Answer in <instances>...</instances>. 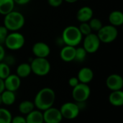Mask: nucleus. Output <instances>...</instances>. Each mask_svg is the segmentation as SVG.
<instances>
[{
  "label": "nucleus",
  "instance_id": "nucleus-1",
  "mask_svg": "<svg viewBox=\"0 0 123 123\" xmlns=\"http://www.w3.org/2000/svg\"><path fill=\"white\" fill-rule=\"evenodd\" d=\"M55 101V93L50 87H44L40 89L34 98V105L37 110L42 112L53 107Z\"/></svg>",
  "mask_w": 123,
  "mask_h": 123
},
{
  "label": "nucleus",
  "instance_id": "nucleus-2",
  "mask_svg": "<svg viewBox=\"0 0 123 123\" xmlns=\"http://www.w3.org/2000/svg\"><path fill=\"white\" fill-rule=\"evenodd\" d=\"M82 40L83 35L76 26L69 25L63 30L61 40L65 45L76 47L82 42Z\"/></svg>",
  "mask_w": 123,
  "mask_h": 123
},
{
  "label": "nucleus",
  "instance_id": "nucleus-3",
  "mask_svg": "<svg viewBox=\"0 0 123 123\" xmlns=\"http://www.w3.org/2000/svg\"><path fill=\"white\" fill-rule=\"evenodd\" d=\"M25 23V18L24 15L17 11L12 12L4 15V26L11 32H17L21 30Z\"/></svg>",
  "mask_w": 123,
  "mask_h": 123
},
{
  "label": "nucleus",
  "instance_id": "nucleus-4",
  "mask_svg": "<svg viewBox=\"0 0 123 123\" xmlns=\"http://www.w3.org/2000/svg\"><path fill=\"white\" fill-rule=\"evenodd\" d=\"M30 64L32 73L37 76H45L48 75L51 69L49 61L45 58H35Z\"/></svg>",
  "mask_w": 123,
  "mask_h": 123
},
{
  "label": "nucleus",
  "instance_id": "nucleus-5",
  "mask_svg": "<svg viewBox=\"0 0 123 123\" xmlns=\"http://www.w3.org/2000/svg\"><path fill=\"white\" fill-rule=\"evenodd\" d=\"M4 43L9 50H18L22 48L25 45V37L18 31L12 32L7 35Z\"/></svg>",
  "mask_w": 123,
  "mask_h": 123
},
{
  "label": "nucleus",
  "instance_id": "nucleus-6",
  "mask_svg": "<svg viewBox=\"0 0 123 123\" xmlns=\"http://www.w3.org/2000/svg\"><path fill=\"white\" fill-rule=\"evenodd\" d=\"M97 35L101 43L108 44L114 42L117 38L118 30L116 27L111 25H103Z\"/></svg>",
  "mask_w": 123,
  "mask_h": 123
},
{
  "label": "nucleus",
  "instance_id": "nucleus-7",
  "mask_svg": "<svg viewBox=\"0 0 123 123\" xmlns=\"http://www.w3.org/2000/svg\"><path fill=\"white\" fill-rule=\"evenodd\" d=\"M72 98L75 102H86L91 95V89L89 84L79 83L73 88L71 92Z\"/></svg>",
  "mask_w": 123,
  "mask_h": 123
},
{
  "label": "nucleus",
  "instance_id": "nucleus-8",
  "mask_svg": "<svg viewBox=\"0 0 123 123\" xmlns=\"http://www.w3.org/2000/svg\"><path fill=\"white\" fill-rule=\"evenodd\" d=\"M83 42V48L89 54H93L95 53L100 48L101 42L95 33H90L86 36H84V40H82Z\"/></svg>",
  "mask_w": 123,
  "mask_h": 123
},
{
  "label": "nucleus",
  "instance_id": "nucleus-9",
  "mask_svg": "<svg viewBox=\"0 0 123 123\" xmlns=\"http://www.w3.org/2000/svg\"><path fill=\"white\" fill-rule=\"evenodd\" d=\"M63 118L71 120L77 118L79 115L80 110L76 102H67L63 103L59 109Z\"/></svg>",
  "mask_w": 123,
  "mask_h": 123
},
{
  "label": "nucleus",
  "instance_id": "nucleus-10",
  "mask_svg": "<svg viewBox=\"0 0 123 123\" xmlns=\"http://www.w3.org/2000/svg\"><path fill=\"white\" fill-rule=\"evenodd\" d=\"M43 115L45 123H61L63 119L59 109L54 107L43 111Z\"/></svg>",
  "mask_w": 123,
  "mask_h": 123
},
{
  "label": "nucleus",
  "instance_id": "nucleus-11",
  "mask_svg": "<svg viewBox=\"0 0 123 123\" xmlns=\"http://www.w3.org/2000/svg\"><path fill=\"white\" fill-rule=\"evenodd\" d=\"M106 86L111 92L122 90L123 88V77L117 74H110L106 79Z\"/></svg>",
  "mask_w": 123,
  "mask_h": 123
},
{
  "label": "nucleus",
  "instance_id": "nucleus-12",
  "mask_svg": "<svg viewBox=\"0 0 123 123\" xmlns=\"http://www.w3.org/2000/svg\"><path fill=\"white\" fill-rule=\"evenodd\" d=\"M33 55L36 58H47L50 54V46L44 42H37L32 48Z\"/></svg>",
  "mask_w": 123,
  "mask_h": 123
},
{
  "label": "nucleus",
  "instance_id": "nucleus-13",
  "mask_svg": "<svg viewBox=\"0 0 123 123\" xmlns=\"http://www.w3.org/2000/svg\"><path fill=\"white\" fill-rule=\"evenodd\" d=\"M4 84L6 90L15 92L21 86V79L16 74H10L6 79H4Z\"/></svg>",
  "mask_w": 123,
  "mask_h": 123
},
{
  "label": "nucleus",
  "instance_id": "nucleus-14",
  "mask_svg": "<svg viewBox=\"0 0 123 123\" xmlns=\"http://www.w3.org/2000/svg\"><path fill=\"white\" fill-rule=\"evenodd\" d=\"M94 74L92 68L89 67H83L81 68L77 74V78L80 83L89 84L94 79Z\"/></svg>",
  "mask_w": 123,
  "mask_h": 123
},
{
  "label": "nucleus",
  "instance_id": "nucleus-15",
  "mask_svg": "<svg viewBox=\"0 0 123 123\" xmlns=\"http://www.w3.org/2000/svg\"><path fill=\"white\" fill-rule=\"evenodd\" d=\"M94 17V12L92 9L88 6L81 7L76 13V19L79 22H88Z\"/></svg>",
  "mask_w": 123,
  "mask_h": 123
},
{
  "label": "nucleus",
  "instance_id": "nucleus-16",
  "mask_svg": "<svg viewBox=\"0 0 123 123\" xmlns=\"http://www.w3.org/2000/svg\"><path fill=\"white\" fill-rule=\"evenodd\" d=\"M76 48V47L69 45L63 46L60 51V57L61 60L66 63L74 61L75 59Z\"/></svg>",
  "mask_w": 123,
  "mask_h": 123
},
{
  "label": "nucleus",
  "instance_id": "nucleus-17",
  "mask_svg": "<svg viewBox=\"0 0 123 123\" xmlns=\"http://www.w3.org/2000/svg\"><path fill=\"white\" fill-rule=\"evenodd\" d=\"M108 100L110 105L114 107H121L123 105V90L112 91L109 95Z\"/></svg>",
  "mask_w": 123,
  "mask_h": 123
},
{
  "label": "nucleus",
  "instance_id": "nucleus-18",
  "mask_svg": "<svg viewBox=\"0 0 123 123\" xmlns=\"http://www.w3.org/2000/svg\"><path fill=\"white\" fill-rule=\"evenodd\" d=\"M110 25L115 27H120L123 25V13L120 10L112 11L108 17Z\"/></svg>",
  "mask_w": 123,
  "mask_h": 123
},
{
  "label": "nucleus",
  "instance_id": "nucleus-19",
  "mask_svg": "<svg viewBox=\"0 0 123 123\" xmlns=\"http://www.w3.org/2000/svg\"><path fill=\"white\" fill-rule=\"evenodd\" d=\"M27 123H43V112L39 110H33L25 117Z\"/></svg>",
  "mask_w": 123,
  "mask_h": 123
},
{
  "label": "nucleus",
  "instance_id": "nucleus-20",
  "mask_svg": "<svg viewBox=\"0 0 123 123\" xmlns=\"http://www.w3.org/2000/svg\"><path fill=\"white\" fill-rule=\"evenodd\" d=\"M32 73L30 64L28 63H22L17 67L16 74L20 79H25L28 77Z\"/></svg>",
  "mask_w": 123,
  "mask_h": 123
},
{
  "label": "nucleus",
  "instance_id": "nucleus-21",
  "mask_svg": "<svg viewBox=\"0 0 123 123\" xmlns=\"http://www.w3.org/2000/svg\"><path fill=\"white\" fill-rule=\"evenodd\" d=\"M1 96L2 99V105L6 106H11L16 101V94L14 92L4 89L1 94Z\"/></svg>",
  "mask_w": 123,
  "mask_h": 123
},
{
  "label": "nucleus",
  "instance_id": "nucleus-22",
  "mask_svg": "<svg viewBox=\"0 0 123 123\" xmlns=\"http://www.w3.org/2000/svg\"><path fill=\"white\" fill-rule=\"evenodd\" d=\"M14 0H0V14L6 15L14 9Z\"/></svg>",
  "mask_w": 123,
  "mask_h": 123
},
{
  "label": "nucleus",
  "instance_id": "nucleus-23",
  "mask_svg": "<svg viewBox=\"0 0 123 123\" xmlns=\"http://www.w3.org/2000/svg\"><path fill=\"white\" fill-rule=\"evenodd\" d=\"M35 107L34 102L30 100H24L21 102L18 106L19 112L23 115H27V114L31 112L33 110H35Z\"/></svg>",
  "mask_w": 123,
  "mask_h": 123
},
{
  "label": "nucleus",
  "instance_id": "nucleus-24",
  "mask_svg": "<svg viewBox=\"0 0 123 123\" xmlns=\"http://www.w3.org/2000/svg\"><path fill=\"white\" fill-rule=\"evenodd\" d=\"M12 115L11 112L4 107H0V123H11Z\"/></svg>",
  "mask_w": 123,
  "mask_h": 123
},
{
  "label": "nucleus",
  "instance_id": "nucleus-25",
  "mask_svg": "<svg viewBox=\"0 0 123 123\" xmlns=\"http://www.w3.org/2000/svg\"><path fill=\"white\" fill-rule=\"evenodd\" d=\"M86 51L84 50L83 47H77L76 48V53H75V59L74 61L77 62H83L85 61L86 55H87Z\"/></svg>",
  "mask_w": 123,
  "mask_h": 123
},
{
  "label": "nucleus",
  "instance_id": "nucleus-26",
  "mask_svg": "<svg viewBox=\"0 0 123 123\" xmlns=\"http://www.w3.org/2000/svg\"><path fill=\"white\" fill-rule=\"evenodd\" d=\"M88 23L91 27L92 31H94V32H98L103 26L102 21L99 18L94 17L88 22Z\"/></svg>",
  "mask_w": 123,
  "mask_h": 123
},
{
  "label": "nucleus",
  "instance_id": "nucleus-27",
  "mask_svg": "<svg viewBox=\"0 0 123 123\" xmlns=\"http://www.w3.org/2000/svg\"><path fill=\"white\" fill-rule=\"evenodd\" d=\"M11 74L10 66L4 61L0 62V79H4Z\"/></svg>",
  "mask_w": 123,
  "mask_h": 123
},
{
  "label": "nucleus",
  "instance_id": "nucleus-28",
  "mask_svg": "<svg viewBox=\"0 0 123 123\" xmlns=\"http://www.w3.org/2000/svg\"><path fill=\"white\" fill-rule=\"evenodd\" d=\"M81 33L82 34L83 36H86L90 33L92 32L91 27L89 25L88 22H81L79 25V27H78Z\"/></svg>",
  "mask_w": 123,
  "mask_h": 123
},
{
  "label": "nucleus",
  "instance_id": "nucleus-29",
  "mask_svg": "<svg viewBox=\"0 0 123 123\" xmlns=\"http://www.w3.org/2000/svg\"><path fill=\"white\" fill-rule=\"evenodd\" d=\"M8 32V30L4 25H0V44L4 43L7 35L9 34Z\"/></svg>",
  "mask_w": 123,
  "mask_h": 123
},
{
  "label": "nucleus",
  "instance_id": "nucleus-30",
  "mask_svg": "<svg viewBox=\"0 0 123 123\" xmlns=\"http://www.w3.org/2000/svg\"><path fill=\"white\" fill-rule=\"evenodd\" d=\"M11 123H27L25 117L21 115H17L14 117H12Z\"/></svg>",
  "mask_w": 123,
  "mask_h": 123
},
{
  "label": "nucleus",
  "instance_id": "nucleus-31",
  "mask_svg": "<svg viewBox=\"0 0 123 123\" xmlns=\"http://www.w3.org/2000/svg\"><path fill=\"white\" fill-rule=\"evenodd\" d=\"M68 85H69L71 87L74 88V87H75L76 86H77L80 82H79V79H78V78H77L76 76H73V77H71V78L68 79Z\"/></svg>",
  "mask_w": 123,
  "mask_h": 123
},
{
  "label": "nucleus",
  "instance_id": "nucleus-32",
  "mask_svg": "<svg viewBox=\"0 0 123 123\" xmlns=\"http://www.w3.org/2000/svg\"><path fill=\"white\" fill-rule=\"evenodd\" d=\"M63 0H48V4L52 6V7H58L60 6L62 3H63Z\"/></svg>",
  "mask_w": 123,
  "mask_h": 123
},
{
  "label": "nucleus",
  "instance_id": "nucleus-33",
  "mask_svg": "<svg viewBox=\"0 0 123 123\" xmlns=\"http://www.w3.org/2000/svg\"><path fill=\"white\" fill-rule=\"evenodd\" d=\"M5 56H6V53H5L4 48L1 45V44H0V62L4 61Z\"/></svg>",
  "mask_w": 123,
  "mask_h": 123
},
{
  "label": "nucleus",
  "instance_id": "nucleus-34",
  "mask_svg": "<svg viewBox=\"0 0 123 123\" xmlns=\"http://www.w3.org/2000/svg\"><path fill=\"white\" fill-rule=\"evenodd\" d=\"M14 3L19 5H25L27 4L29 2L31 1V0H14Z\"/></svg>",
  "mask_w": 123,
  "mask_h": 123
},
{
  "label": "nucleus",
  "instance_id": "nucleus-35",
  "mask_svg": "<svg viewBox=\"0 0 123 123\" xmlns=\"http://www.w3.org/2000/svg\"><path fill=\"white\" fill-rule=\"evenodd\" d=\"M4 89H5V88H4V80L1 79H0V94H1Z\"/></svg>",
  "mask_w": 123,
  "mask_h": 123
},
{
  "label": "nucleus",
  "instance_id": "nucleus-36",
  "mask_svg": "<svg viewBox=\"0 0 123 123\" xmlns=\"http://www.w3.org/2000/svg\"><path fill=\"white\" fill-rule=\"evenodd\" d=\"M63 1H66V2H68L69 4H73V3H75V2L78 1L79 0H63Z\"/></svg>",
  "mask_w": 123,
  "mask_h": 123
},
{
  "label": "nucleus",
  "instance_id": "nucleus-37",
  "mask_svg": "<svg viewBox=\"0 0 123 123\" xmlns=\"http://www.w3.org/2000/svg\"><path fill=\"white\" fill-rule=\"evenodd\" d=\"M2 105V99H1V94H0V105Z\"/></svg>",
  "mask_w": 123,
  "mask_h": 123
},
{
  "label": "nucleus",
  "instance_id": "nucleus-38",
  "mask_svg": "<svg viewBox=\"0 0 123 123\" xmlns=\"http://www.w3.org/2000/svg\"><path fill=\"white\" fill-rule=\"evenodd\" d=\"M83 1H87V0H83Z\"/></svg>",
  "mask_w": 123,
  "mask_h": 123
},
{
  "label": "nucleus",
  "instance_id": "nucleus-39",
  "mask_svg": "<svg viewBox=\"0 0 123 123\" xmlns=\"http://www.w3.org/2000/svg\"></svg>",
  "mask_w": 123,
  "mask_h": 123
}]
</instances>
